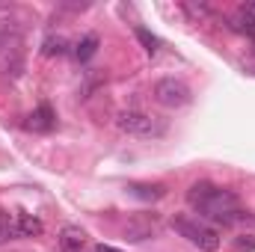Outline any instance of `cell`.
<instances>
[{"instance_id":"6da1fadb","label":"cell","mask_w":255,"mask_h":252,"mask_svg":"<svg viewBox=\"0 0 255 252\" xmlns=\"http://www.w3.org/2000/svg\"><path fill=\"white\" fill-rule=\"evenodd\" d=\"M187 205L193 211H199L205 220H214V223H223V226H232L238 220H244V211H241V202L232 190H223L211 181H199L187 190Z\"/></svg>"},{"instance_id":"7a4b0ae2","label":"cell","mask_w":255,"mask_h":252,"mask_svg":"<svg viewBox=\"0 0 255 252\" xmlns=\"http://www.w3.org/2000/svg\"><path fill=\"white\" fill-rule=\"evenodd\" d=\"M116 127L128 133V136H139V139H157L166 133V122L151 116V113H142V110H122L116 116Z\"/></svg>"},{"instance_id":"3957f363","label":"cell","mask_w":255,"mask_h":252,"mask_svg":"<svg viewBox=\"0 0 255 252\" xmlns=\"http://www.w3.org/2000/svg\"><path fill=\"white\" fill-rule=\"evenodd\" d=\"M172 229L193 244L196 250L202 252H217L220 250V232L208 223H199V220H190V217H172Z\"/></svg>"},{"instance_id":"277c9868","label":"cell","mask_w":255,"mask_h":252,"mask_svg":"<svg viewBox=\"0 0 255 252\" xmlns=\"http://www.w3.org/2000/svg\"><path fill=\"white\" fill-rule=\"evenodd\" d=\"M151 95H154L157 104H163V107H169V110H178V107L190 104V86H187L184 80H178V77H160V80L154 83Z\"/></svg>"},{"instance_id":"5b68a950","label":"cell","mask_w":255,"mask_h":252,"mask_svg":"<svg viewBox=\"0 0 255 252\" xmlns=\"http://www.w3.org/2000/svg\"><path fill=\"white\" fill-rule=\"evenodd\" d=\"M24 127H27V130H39V133L54 130V127H57V116H54V110H51L48 104H39V107L27 116Z\"/></svg>"},{"instance_id":"8992f818","label":"cell","mask_w":255,"mask_h":252,"mask_svg":"<svg viewBox=\"0 0 255 252\" xmlns=\"http://www.w3.org/2000/svg\"><path fill=\"white\" fill-rule=\"evenodd\" d=\"M83 244H86V235L77 226H63V232H60V252H83Z\"/></svg>"},{"instance_id":"52a82bcc","label":"cell","mask_w":255,"mask_h":252,"mask_svg":"<svg viewBox=\"0 0 255 252\" xmlns=\"http://www.w3.org/2000/svg\"><path fill=\"white\" fill-rule=\"evenodd\" d=\"M42 220L39 217H33V214H18L15 217V232H18V238H36V235H42Z\"/></svg>"},{"instance_id":"ba28073f","label":"cell","mask_w":255,"mask_h":252,"mask_svg":"<svg viewBox=\"0 0 255 252\" xmlns=\"http://www.w3.org/2000/svg\"><path fill=\"white\" fill-rule=\"evenodd\" d=\"M128 193H130L133 199H145V202H157V199L166 196V190L160 187V184H130Z\"/></svg>"},{"instance_id":"9c48e42d","label":"cell","mask_w":255,"mask_h":252,"mask_svg":"<svg viewBox=\"0 0 255 252\" xmlns=\"http://www.w3.org/2000/svg\"><path fill=\"white\" fill-rule=\"evenodd\" d=\"M95 54H98V36H92V33H89V36L74 48V57H77L80 63H86V60H92Z\"/></svg>"},{"instance_id":"30bf717a","label":"cell","mask_w":255,"mask_h":252,"mask_svg":"<svg viewBox=\"0 0 255 252\" xmlns=\"http://www.w3.org/2000/svg\"><path fill=\"white\" fill-rule=\"evenodd\" d=\"M151 232H154V223H128L125 226L128 241H145V238H151Z\"/></svg>"},{"instance_id":"8fae6325","label":"cell","mask_w":255,"mask_h":252,"mask_svg":"<svg viewBox=\"0 0 255 252\" xmlns=\"http://www.w3.org/2000/svg\"><path fill=\"white\" fill-rule=\"evenodd\" d=\"M65 51H68V45H65L63 36H48L45 45H42V54L45 57H63Z\"/></svg>"},{"instance_id":"7c38bea8","label":"cell","mask_w":255,"mask_h":252,"mask_svg":"<svg viewBox=\"0 0 255 252\" xmlns=\"http://www.w3.org/2000/svg\"><path fill=\"white\" fill-rule=\"evenodd\" d=\"M133 33H136L139 45L145 48V54H151V57H154V54H157V48H160V39H157V36H151V33L145 30V27H136Z\"/></svg>"},{"instance_id":"4fadbf2b","label":"cell","mask_w":255,"mask_h":252,"mask_svg":"<svg viewBox=\"0 0 255 252\" xmlns=\"http://www.w3.org/2000/svg\"><path fill=\"white\" fill-rule=\"evenodd\" d=\"M12 238H18V232H15V220H12L9 214L0 211V244H6V241H12Z\"/></svg>"},{"instance_id":"5bb4252c","label":"cell","mask_w":255,"mask_h":252,"mask_svg":"<svg viewBox=\"0 0 255 252\" xmlns=\"http://www.w3.org/2000/svg\"><path fill=\"white\" fill-rule=\"evenodd\" d=\"M184 9L190 12L193 18H208L211 15V6H205V3H184Z\"/></svg>"},{"instance_id":"9a60e30c","label":"cell","mask_w":255,"mask_h":252,"mask_svg":"<svg viewBox=\"0 0 255 252\" xmlns=\"http://www.w3.org/2000/svg\"><path fill=\"white\" fill-rule=\"evenodd\" d=\"M238 250H241V252H250V250H255V241H241V244H238Z\"/></svg>"},{"instance_id":"2e32d148","label":"cell","mask_w":255,"mask_h":252,"mask_svg":"<svg viewBox=\"0 0 255 252\" xmlns=\"http://www.w3.org/2000/svg\"><path fill=\"white\" fill-rule=\"evenodd\" d=\"M95 252H122V250H116V247H107V244H98V247H95Z\"/></svg>"}]
</instances>
